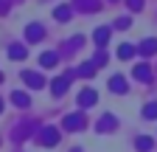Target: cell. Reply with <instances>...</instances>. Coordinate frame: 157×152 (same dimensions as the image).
Wrapping results in <instances>:
<instances>
[{
	"mask_svg": "<svg viewBox=\"0 0 157 152\" xmlns=\"http://www.w3.org/2000/svg\"><path fill=\"white\" fill-rule=\"evenodd\" d=\"M65 127H67L70 132L82 130V127H84V118H82V113H70V116H65Z\"/></svg>",
	"mask_w": 157,
	"mask_h": 152,
	"instance_id": "1",
	"label": "cell"
},
{
	"mask_svg": "<svg viewBox=\"0 0 157 152\" xmlns=\"http://www.w3.org/2000/svg\"><path fill=\"white\" fill-rule=\"evenodd\" d=\"M98 102V96H95V90H82V96H78V104H82V107H90V104H95Z\"/></svg>",
	"mask_w": 157,
	"mask_h": 152,
	"instance_id": "2",
	"label": "cell"
},
{
	"mask_svg": "<svg viewBox=\"0 0 157 152\" xmlns=\"http://www.w3.org/2000/svg\"><path fill=\"white\" fill-rule=\"evenodd\" d=\"M39 141H42V144H48V146H53V144L59 141V132H56L53 127H45V132L39 135Z\"/></svg>",
	"mask_w": 157,
	"mask_h": 152,
	"instance_id": "3",
	"label": "cell"
},
{
	"mask_svg": "<svg viewBox=\"0 0 157 152\" xmlns=\"http://www.w3.org/2000/svg\"><path fill=\"white\" fill-rule=\"evenodd\" d=\"M109 90H115V93H126V82H124V76H112V79H109Z\"/></svg>",
	"mask_w": 157,
	"mask_h": 152,
	"instance_id": "4",
	"label": "cell"
},
{
	"mask_svg": "<svg viewBox=\"0 0 157 152\" xmlns=\"http://www.w3.org/2000/svg\"><path fill=\"white\" fill-rule=\"evenodd\" d=\"M67 82H70V76H62V79H56V82H53V96H62V93L67 90Z\"/></svg>",
	"mask_w": 157,
	"mask_h": 152,
	"instance_id": "5",
	"label": "cell"
},
{
	"mask_svg": "<svg viewBox=\"0 0 157 152\" xmlns=\"http://www.w3.org/2000/svg\"><path fill=\"white\" fill-rule=\"evenodd\" d=\"M23 79H25V82H28L31 87H42V85H45V82H42V79H39V76H36V73H31V70H25V73H23Z\"/></svg>",
	"mask_w": 157,
	"mask_h": 152,
	"instance_id": "6",
	"label": "cell"
},
{
	"mask_svg": "<svg viewBox=\"0 0 157 152\" xmlns=\"http://www.w3.org/2000/svg\"><path fill=\"white\" fill-rule=\"evenodd\" d=\"M149 76H151V73H149V68H146V65H137V68H135V79L149 82Z\"/></svg>",
	"mask_w": 157,
	"mask_h": 152,
	"instance_id": "7",
	"label": "cell"
},
{
	"mask_svg": "<svg viewBox=\"0 0 157 152\" xmlns=\"http://www.w3.org/2000/svg\"><path fill=\"white\" fill-rule=\"evenodd\" d=\"M135 146L140 149V152H149V149H151V138H143V135H140V138L135 141Z\"/></svg>",
	"mask_w": 157,
	"mask_h": 152,
	"instance_id": "8",
	"label": "cell"
},
{
	"mask_svg": "<svg viewBox=\"0 0 157 152\" xmlns=\"http://www.w3.org/2000/svg\"><path fill=\"white\" fill-rule=\"evenodd\" d=\"M109 127H115V118H112V116H104L101 121H98V130H101V132H107Z\"/></svg>",
	"mask_w": 157,
	"mask_h": 152,
	"instance_id": "9",
	"label": "cell"
},
{
	"mask_svg": "<svg viewBox=\"0 0 157 152\" xmlns=\"http://www.w3.org/2000/svg\"><path fill=\"white\" fill-rule=\"evenodd\" d=\"M39 62H42V68H53L56 65V54H42V59H39Z\"/></svg>",
	"mask_w": 157,
	"mask_h": 152,
	"instance_id": "10",
	"label": "cell"
},
{
	"mask_svg": "<svg viewBox=\"0 0 157 152\" xmlns=\"http://www.w3.org/2000/svg\"><path fill=\"white\" fill-rule=\"evenodd\" d=\"M107 37H109V28H98V31H95V42H98V45H104V42H107Z\"/></svg>",
	"mask_w": 157,
	"mask_h": 152,
	"instance_id": "11",
	"label": "cell"
},
{
	"mask_svg": "<svg viewBox=\"0 0 157 152\" xmlns=\"http://www.w3.org/2000/svg\"><path fill=\"white\" fill-rule=\"evenodd\" d=\"M132 54H135L132 45H121V48H118V56H121V59H126V56H132Z\"/></svg>",
	"mask_w": 157,
	"mask_h": 152,
	"instance_id": "12",
	"label": "cell"
},
{
	"mask_svg": "<svg viewBox=\"0 0 157 152\" xmlns=\"http://www.w3.org/2000/svg\"><path fill=\"white\" fill-rule=\"evenodd\" d=\"M143 116H146V118H157V104H154V102H151V104H146Z\"/></svg>",
	"mask_w": 157,
	"mask_h": 152,
	"instance_id": "13",
	"label": "cell"
},
{
	"mask_svg": "<svg viewBox=\"0 0 157 152\" xmlns=\"http://www.w3.org/2000/svg\"><path fill=\"white\" fill-rule=\"evenodd\" d=\"M14 102L20 107H28V96H25V93H14Z\"/></svg>",
	"mask_w": 157,
	"mask_h": 152,
	"instance_id": "14",
	"label": "cell"
},
{
	"mask_svg": "<svg viewBox=\"0 0 157 152\" xmlns=\"http://www.w3.org/2000/svg\"><path fill=\"white\" fill-rule=\"evenodd\" d=\"M56 17H59V20H67V17H70V9H56Z\"/></svg>",
	"mask_w": 157,
	"mask_h": 152,
	"instance_id": "15",
	"label": "cell"
},
{
	"mask_svg": "<svg viewBox=\"0 0 157 152\" xmlns=\"http://www.w3.org/2000/svg\"><path fill=\"white\" fill-rule=\"evenodd\" d=\"M11 56H17V59H20V56H25V51H23V48H11Z\"/></svg>",
	"mask_w": 157,
	"mask_h": 152,
	"instance_id": "16",
	"label": "cell"
},
{
	"mask_svg": "<svg viewBox=\"0 0 157 152\" xmlns=\"http://www.w3.org/2000/svg\"><path fill=\"white\" fill-rule=\"evenodd\" d=\"M73 152H82V149H73Z\"/></svg>",
	"mask_w": 157,
	"mask_h": 152,
	"instance_id": "17",
	"label": "cell"
},
{
	"mask_svg": "<svg viewBox=\"0 0 157 152\" xmlns=\"http://www.w3.org/2000/svg\"><path fill=\"white\" fill-rule=\"evenodd\" d=\"M0 107H3V102H0Z\"/></svg>",
	"mask_w": 157,
	"mask_h": 152,
	"instance_id": "18",
	"label": "cell"
}]
</instances>
